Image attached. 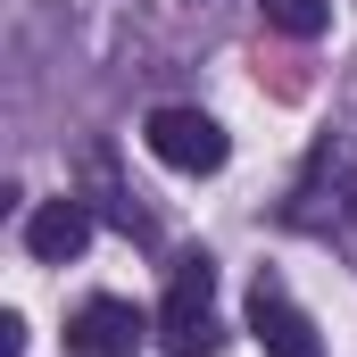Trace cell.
Returning <instances> with one entry per match:
<instances>
[{"instance_id":"obj_1","label":"cell","mask_w":357,"mask_h":357,"mask_svg":"<svg viewBox=\"0 0 357 357\" xmlns=\"http://www.w3.org/2000/svg\"><path fill=\"white\" fill-rule=\"evenodd\" d=\"M282 225L291 233H316V241H349L357 233V142L349 133H324L307 150V167L282 199Z\"/></svg>"},{"instance_id":"obj_2","label":"cell","mask_w":357,"mask_h":357,"mask_svg":"<svg viewBox=\"0 0 357 357\" xmlns=\"http://www.w3.org/2000/svg\"><path fill=\"white\" fill-rule=\"evenodd\" d=\"M158 333H167V357H216L225 333H216V266L208 258H183L175 282H167V307H158Z\"/></svg>"},{"instance_id":"obj_3","label":"cell","mask_w":357,"mask_h":357,"mask_svg":"<svg viewBox=\"0 0 357 357\" xmlns=\"http://www.w3.org/2000/svg\"><path fill=\"white\" fill-rule=\"evenodd\" d=\"M142 142H150V158L158 167H175V175H216L225 167V125L208 116V108H150V125H142Z\"/></svg>"},{"instance_id":"obj_4","label":"cell","mask_w":357,"mask_h":357,"mask_svg":"<svg viewBox=\"0 0 357 357\" xmlns=\"http://www.w3.org/2000/svg\"><path fill=\"white\" fill-rule=\"evenodd\" d=\"M250 333L266 341V357H324L316 324H307V307H299L274 274H258V291H250Z\"/></svg>"},{"instance_id":"obj_5","label":"cell","mask_w":357,"mask_h":357,"mask_svg":"<svg viewBox=\"0 0 357 357\" xmlns=\"http://www.w3.org/2000/svg\"><path fill=\"white\" fill-rule=\"evenodd\" d=\"M84 241H91V208L84 199H42V208L25 216V250H33L42 266H67Z\"/></svg>"},{"instance_id":"obj_6","label":"cell","mask_w":357,"mask_h":357,"mask_svg":"<svg viewBox=\"0 0 357 357\" xmlns=\"http://www.w3.org/2000/svg\"><path fill=\"white\" fill-rule=\"evenodd\" d=\"M133 333H142V316L125 299H91L84 316L67 324V349L75 357H133Z\"/></svg>"},{"instance_id":"obj_7","label":"cell","mask_w":357,"mask_h":357,"mask_svg":"<svg viewBox=\"0 0 357 357\" xmlns=\"http://www.w3.org/2000/svg\"><path fill=\"white\" fill-rule=\"evenodd\" d=\"M258 8H266V25H274V33H291V42L324 33V17H333L324 0H258Z\"/></svg>"}]
</instances>
